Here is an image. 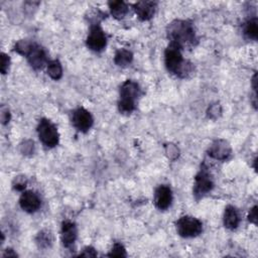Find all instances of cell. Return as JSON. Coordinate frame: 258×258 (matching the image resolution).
Returning a JSON list of instances; mask_svg holds the SVG:
<instances>
[{
	"label": "cell",
	"instance_id": "1",
	"mask_svg": "<svg viewBox=\"0 0 258 258\" xmlns=\"http://www.w3.org/2000/svg\"><path fill=\"white\" fill-rule=\"evenodd\" d=\"M167 37L170 44L178 46L180 49L195 45L198 41L194 25L187 20H174L167 26Z\"/></svg>",
	"mask_w": 258,
	"mask_h": 258
},
{
	"label": "cell",
	"instance_id": "2",
	"mask_svg": "<svg viewBox=\"0 0 258 258\" xmlns=\"http://www.w3.org/2000/svg\"><path fill=\"white\" fill-rule=\"evenodd\" d=\"M15 51L25 56L29 64L34 70H40L46 62V53L44 49L33 41L21 39L15 43Z\"/></svg>",
	"mask_w": 258,
	"mask_h": 258
},
{
	"label": "cell",
	"instance_id": "3",
	"mask_svg": "<svg viewBox=\"0 0 258 258\" xmlns=\"http://www.w3.org/2000/svg\"><path fill=\"white\" fill-rule=\"evenodd\" d=\"M164 62L167 71L178 77H185L191 72V63L183 59L180 48L170 43L164 51Z\"/></svg>",
	"mask_w": 258,
	"mask_h": 258
},
{
	"label": "cell",
	"instance_id": "4",
	"mask_svg": "<svg viewBox=\"0 0 258 258\" xmlns=\"http://www.w3.org/2000/svg\"><path fill=\"white\" fill-rule=\"evenodd\" d=\"M140 96L139 85L131 80H127L120 87V99L118 102L119 111L131 113L136 108V100Z\"/></svg>",
	"mask_w": 258,
	"mask_h": 258
},
{
	"label": "cell",
	"instance_id": "5",
	"mask_svg": "<svg viewBox=\"0 0 258 258\" xmlns=\"http://www.w3.org/2000/svg\"><path fill=\"white\" fill-rule=\"evenodd\" d=\"M176 232L179 236L183 238H191L201 234L203 231L202 222L191 216H183L180 217L176 223Z\"/></svg>",
	"mask_w": 258,
	"mask_h": 258
},
{
	"label": "cell",
	"instance_id": "6",
	"mask_svg": "<svg viewBox=\"0 0 258 258\" xmlns=\"http://www.w3.org/2000/svg\"><path fill=\"white\" fill-rule=\"evenodd\" d=\"M37 134L39 140L46 147H54L57 145L59 140V135L57 129L53 123H51L48 119L42 118L39 120L37 125Z\"/></svg>",
	"mask_w": 258,
	"mask_h": 258
},
{
	"label": "cell",
	"instance_id": "7",
	"mask_svg": "<svg viewBox=\"0 0 258 258\" xmlns=\"http://www.w3.org/2000/svg\"><path fill=\"white\" fill-rule=\"evenodd\" d=\"M214 187V181L208 167L203 164L200 171L197 173L194 184V195L197 200L203 198L210 192Z\"/></svg>",
	"mask_w": 258,
	"mask_h": 258
},
{
	"label": "cell",
	"instance_id": "8",
	"mask_svg": "<svg viewBox=\"0 0 258 258\" xmlns=\"http://www.w3.org/2000/svg\"><path fill=\"white\" fill-rule=\"evenodd\" d=\"M86 43H87V46L94 51H101L105 48L107 44V37L103 29L98 24L91 27Z\"/></svg>",
	"mask_w": 258,
	"mask_h": 258
},
{
	"label": "cell",
	"instance_id": "9",
	"mask_svg": "<svg viewBox=\"0 0 258 258\" xmlns=\"http://www.w3.org/2000/svg\"><path fill=\"white\" fill-rule=\"evenodd\" d=\"M72 122L79 131L87 132L92 127L94 119L88 110L80 107L73 112Z\"/></svg>",
	"mask_w": 258,
	"mask_h": 258
},
{
	"label": "cell",
	"instance_id": "10",
	"mask_svg": "<svg viewBox=\"0 0 258 258\" xmlns=\"http://www.w3.org/2000/svg\"><path fill=\"white\" fill-rule=\"evenodd\" d=\"M172 202V192L169 186L159 185L154 192V205L159 210H166Z\"/></svg>",
	"mask_w": 258,
	"mask_h": 258
},
{
	"label": "cell",
	"instance_id": "11",
	"mask_svg": "<svg viewBox=\"0 0 258 258\" xmlns=\"http://www.w3.org/2000/svg\"><path fill=\"white\" fill-rule=\"evenodd\" d=\"M209 155L218 160H225L231 155V146L224 139H218L209 148Z\"/></svg>",
	"mask_w": 258,
	"mask_h": 258
},
{
	"label": "cell",
	"instance_id": "12",
	"mask_svg": "<svg viewBox=\"0 0 258 258\" xmlns=\"http://www.w3.org/2000/svg\"><path fill=\"white\" fill-rule=\"evenodd\" d=\"M40 199L32 190H26L23 191L20 199H19V205L21 209L27 213H34L36 212L40 207Z\"/></svg>",
	"mask_w": 258,
	"mask_h": 258
},
{
	"label": "cell",
	"instance_id": "13",
	"mask_svg": "<svg viewBox=\"0 0 258 258\" xmlns=\"http://www.w3.org/2000/svg\"><path fill=\"white\" fill-rule=\"evenodd\" d=\"M156 2L153 1H138L134 4V10L140 20H149L155 13Z\"/></svg>",
	"mask_w": 258,
	"mask_h": 258
},
{
	"label": "cell",
	"instance_id": "14",
	"mask_svg": "<svg viewBox=\"0 0 258 258\" xmlns=\"http://www.w3.org/2000/svg\"><path fill=\"white\" fill-rule=\"evenodd\" d=\"M77 227L73 222L70 221H64L62 222L61 225V242L62 245L67 248H70L73 246L77 239Z\"/></svg>",
	"mask_w": 258,
	"mask_h": 258
},
{
	"label": "cell",
	"instance_id": "15",
	"mask_svg": "<svg viewBox=\"0 0 258 258\" xmlns=\"http://www.w3.org/2000/svg\"><path fill=\"white\" fill-rule=\"evenodd\" d=\"M224 226L227 229L234 230L240 223V217L238 211L233 206H228L224 212Z\"/></svg>",
	"mask_w": 258,
	"mask_h": 258
},
{
	"label": "cell",
	"instance_id": "16",
	"mask_svg": "<svg viewBox=\"0 0 258 258\" xmlns=\"http://www.w3.org/2000/svg\"><path fill=\"white\" fill-rule=\"evenodd\" d=\"M108 4H109L111 14L116 19H122L128 12V6L124 1L115 0V1H110Z\"/></svg>",
	"mask_w": 258,
	"mask_h": 258
},
{
	"label": "cell",
	"instance_id": "17",
	"mask_svg": "<svg viewBox=\"0 0 258 258\" xmlns=\"http://www.w3.org/2000/svg\"><path fill=\"white\" fill-rule=\"evenodd\" d=\"M243 31H244V34L247 38L254 39V40L257 39V36H258V21H257V18L253 17V18L248 19L244 23Z\"/></svg>",
	"mask_w": 258,
	"mask_h": 258
},
{
	"label": "cell",
	"instance_id": "18",
	"mask_svg": "<svg viewBox=\"0 0 258 258\" xmlns=\"http://www.w3.org/2000/svg\"><path fill=\"white\" fill-rule=\"evenodd\" d=\"M133 58V54L131 51L127 50V49H119L114 56V61L117 66L119 67H126L128 66Z\"/></svg>",
	"mask_w": 258,
	"mask_h": 258
},
{
	"label": "cell",
	"instance_id": "19",
	"mask_svg": "<svg viewBox=\"0 0 258 258\" xmlns=\"http://www.w3.org/2000/svg\"><path fill=\"white\" fill-rule=\"evenodd\" d=\"M47 74L53 80H59L62 76V68L57 59L47 62Z\"/></svg>",
	"mask_w": 258,
	"mask_h": 258
},
{
	"label": "cell",
	"instance_id": "20",
	"mask_svg": "<svg viewBox=\"0 0 258 258\" xmlns=\"http://www.w3.org/2000/svg\"><path fill=\"white\" fill-rule=\"evenodd\" d=\"M36 243L39 248H47L51 244V236L48 232L41 231L36 237Z\"/></svg>",
	"mask_w": 258,
	"mask_h": 258
},
{
	"label": "cell",
	"instance_id": "21",
	"mask_svg": "<svg viewBox=\"0 0 258 258\" xmlns=\"http://www.w3.org/2000/svg\"><path fill=\"white\" fill-rule=\"evenodd\" d=\"M107 256H109V257H126V250L121 244L115 243L113 248L111 249V251L107 254Z\"/></svg>",
	"mask_w": 258,
	"mask_h": 258
},
{
	"label": "cell",
	"instance_id": "22",
	"mask_svg": "<svg viewBox=\"0 0 258 258\" xmlns=\"http://www.w3.org/2000/svg\"><path fill=\"white\" fill-rule=\"evenodd\" d=\"M10 64V58L6 53H1V73L4 75L9 69Z\"/></svg>",
	"mask_w": 258,
	"mask_h": 258
},
{
	"label": "cell",
	"instance_id": "23",
	"mask_svg": "<svg viewBox=\"0 0 258 258\" xmlns=\"http://www.w3.org/2000/svg\"><path fill=\"white\" fill-rule=\"evenodd\" d=\"M26 186V179L23 176H17L13 181V187L16 190H23Z\"/></svg>",
	"mask_w": 258,
	"mask_h": 258
},
{
	"label": "cell",
	"instance_id": "24",
	"mask_svg": "<svg viewBox=\"0 0 258 258\" xmlns=\"http://www.w3.org/2000/svg\"><path fill=\"white\" fill-rule=\"evenodd\" d=\"M208 113H209V117H212V118L218 117V115L221 113V109H220L219 104H215V105L211 106Z\"/></svg>",
	"mask_w": 258,
	"mask_h": 258
},
{
	"label": "cell",
	"instance_id": "25",
	"mask_svg": "<svg viewBox=\"0 0 258 258\" xmlns=\"http://www.w3.org/2000/svg\"><path fill=\"white\" fill-rule=\"evenodd\" d=\"M80 256L84 257H95L97 256V252L93 247H86L82 253H80Z\"/></svg>",
	"mask_w": 258,
	"mask_h": 258
},
{
	"label": "cell",
	"instance_id": "26",
	"mask_svg": "<svg viewBox=\"0 0 258 258\" xmlns=\"http://www.w3.org/2000/svg\"><path fill=\"white\" fill-rule=\"evenodd\" d=\"M248 220L251 222V223H253V224H257V206H254L251 210H250V212H249V214H248Z\"/></svg>",
	"mask_w": 258,
	"mask_h": 258
},
{
	"label": "cell",
	"instance_id": "27",
	"mask_svg": "<svg viewBox=\"0 0 258 258\" xmlns=\"http://www.w3.org/2000/svg\"><path fill=\"white\" fill-rule=\"evenodd\" d=\"M10 119V113L8 111V109L2 108L1 109V121L3 124H6L7 122H9Z\"/></svg>",
	"mask_w": 258,
	"mask_h": 258
},
{
	"label": "cell",
	"instance_id": "28",
	"mask_svg": "<svg viewBox=\"0 0 258 258\" xmlns=\"http://www.w3.org/2000/svg\"><path fill=\"white\" fill-rule=\"evenodd\" d=\"M10 257V256H12V257H16L17 256V254L16 253H14L13 252V250H11V249H6L5 250V253L3 254V257Z\"/></svg>",
	"mask_w": 258,
	"mask_h": 258
}]
</instances>
